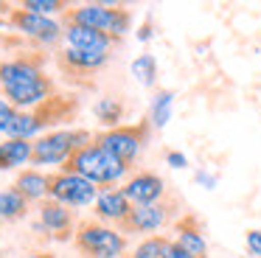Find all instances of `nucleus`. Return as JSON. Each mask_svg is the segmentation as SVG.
I'll return each mask as SVG.
<instances>
[{"instance_id": "obj_24", "label": "nucleus", "mask_w": 261, "mask_h": 258, "mask_svg": "<svg viewBox=\"0 0 261 258\" xmlns=\"http://www.w3.org/2000/svg\"><path fill=\"white\" fill-rule=\"evenodd\" d=\"M171 244V239H166V236H146V239L141 241V244L135 247V252H132V258H163L166 247Z\"/></svg>"}, {"instance_id": "obj_29", "label": "nucleus", "mask_w": 261, "mask_h": 258, "mask_svg": "<svg viewBox=\"0 0 261 258\" xmlns=\"http://www.w3.org/2000/svg\"><path fill=\"white\" fill-rule=\"evenodd\" d=\"M166 166H171V168H186V166H188V157L182 154V151H177V149H169V151H166Z\"/></svg>"}, {"instance_id": "obj_31", "label": "nucleus", "mask_w": 261, "mask_h": 258, "mask_svg": "<svg viewBox=\"0 0 261 258\" xmlns=\"http://www.w3.org/2000/svg\"><path fill=\"white\" fill-rule=\"evenodd\" d=\"M29 258H57V255H51V252H42V250H40V252H31Z\"/></svg>"}, {"instance_id": "obj_27", "label": "nucleus", "mask_w": 261, "mask_h": 258, "mask_svg": "<svg viewBox=\"0 0 261 258\" xmlns=\"http://www.w3.org/2000/svg\"><path fill=\"white\" fill-rule=\"evenodd\" d=\"M14 115H17V110H14L6 98H0V135H6V129H9V123L14 121Z\"/></svg>"}, {"instance_id": "obj_25", "label": "nucleus", "mask_w": 261, "mask_h": 258, "mask_svg": "<svg viewBox=\"0 0 261 258\" xmlns=\"http://www.w3.org/2000/svg\"><path fill=\"white\" fill-rule=\"evenodd\" d=\"M20 9L31 11V14H40V17H48V14H59V11L65 14L70 6L62 3V0H23Z\"/></svg>"}, {"instance_id": "obj_6", "label": "nucleus", "mask_w": 261, "mask_h": 258, "mask_svg": "<svg viewBox=\"0 0 261 258\" xmlns=\"http://www.w3.org/2000/svg\"><path fill=\"white\" fill-rule=\"evenodd\" d=\"M149 132H152V123L149 118H143L141 123H129V126H115V129H104V132L96 135V143L101 146L104 151H110L113 157H118L124 166L132 168V163L141 157L143 146L149 140Z\"/></svg>"}, {"instance_id": "obj_4", "label": "nucleus", "mask_w": 261, "mask_h": 258, "mask_svg": "<svg viewBox=\"0 0 261 258\" xmlns=\"http://www.w3.org/2000/svg\"><path fill=\"white\" fill-rule=\"evenodd\" d=\"M96 135L87 129H57V132L40 135L34 140V151H31V163L34 166H65L79 149L90 146Z\"/></svg>"}, {"instance_id": "obj_13", "label": "nucleus", "mask_w": 261, "mask_h": 258, "mask_svg": "<svg viewBox=\"0 0 261 258\" xmlns=\"http://www.w3.org/2000/svg\"><path fill=\"white\" fill-rule=\"evenodd\" d=\"M40 224L57 241H68L70 236H76L73 211H70L68 205H62V202H57V199H42L40 202Z\"/></svg>"}, {"instance_id": "obj_12", "label": "nucleus", "mask_w": 261, "mask_h": 258, "mask_svg": "<svg viewBox=\"0 0 261 258\" xmlns=\"http://www.w3.org/2000/svg\"><path fill=\"white\" fill-rule=\"evenodd\" d=\"M51 95H54V82L48 76H40V79H34V82L14 84V87H3V98L20 112L34 110V107H40L42 101H48Z\"/></svg>"}, {"instance_id": "obj_33", "label": "nucleus", "mask_w": 261, "mask_h": 258, "mask_svg": "<svg viewBox=\"0 0 261 258\" xmlns=\"http://www.w3.org/2000/svg\"><path fill=\"white\" fill-rule=\"evenodd\" d=\"M126 258H132V255H126Z\"/></svg>"}, {"instance_id": "obj_5", "label": "nucleus", "mask_w": 261, "mask_h": 258, "mask_svg": "<svg viewBox=\"0 0 261 258\" xmlns=\"http://www.w3.org/2000/svg\"><path fill=\"white\" fill-rule=\"evenodd\" d=\"M73 244L85 258H124L126 236L118 227L101 224L96 219H85L76 224Z\"/></svg>"}, {"instance_id": "obj_10", "label": "nucleus", "mask_w": 261, "mask_h": 258, "mask_svg": "<svg viewBox=\"0 0 261 258\" xmlns=\"http://www.w3.org/2000/svg\"><path fill=\"white\" fill-rule=\"evenodd\" d=\"M124 196L132 202V208L141 205H158L166 196V179L154 171H138L124 183Z\"/></svg>"}, {"instance_id": "obj_7", "label": "nucleus", "mask_w": 261, "mask_h": 258, "mask_svg": "<svg viewBox=\"0 0 261 258\" xmlns=\"http://www.w3.org/2000/svg\"><path fill=\"white\" fill-rule=\"evenodd\" d=\"M98 194L101 191L93 183H87L85 177H79V174H68V171L51 174L48 199H57L68 208H87V205H96Z\"/></svg>"}, {"instance_id": "obj_32", "label": "nucleus", "mask_w": 261, "mask_h": 258, "mask_svg": "<svg viewBox=\"0 0 261 258\" xmlns=\"http://www.w3.org/2000/svg\"><path fill=\"white\" fill-rule=\"evenodd\" d=\"M3 11H9V14H12V6H9V3H3V0H0V14H3Z\"/></svg>"}, {"instance_id": "obj_30", "label": "nucleus", "mask_w": 261, "mask_h": 258, "mask_svg": "<svg viewBox=\"0 0 261 258\" xmlns=\"http://www.w3.org/2000/svg\"><path fill=\"white\" fill-rule=\"evenodd\" d=\"M194 183H199L202 188L214 191V188H216V174H211V171H197V174H194Z\"/></svg>"}, {"instance_id": "obj_14", "label": "nucleus", "mask_w": 261, "mask_h": 258, "mask_svg": "<svg viewBox=\"0 0 261 258\" xmlns=\"http://www.w3.org/2000/svg\"><path fill=\"white\" fill-rule=\"evenodd\" d=\"M110 62V54L104 50H79V48H65L59 54V67L68 76H90L98 73Z\"/></svg>"}, {"instance_id": "obj_1", "label": "nucleus", "mask_w": 261, "mask_h": 258, "mask_svg": "<svg viewBox=\"0 0 261 258\" xmlns=\"http://www.w3.org/2000/svg\"><path fill=\"white\" fill-rule=\"evenodd\" d=\"M62 171L79 174V177H85L87 183H93L96 188L107 191V188H115V185L129 174V166H124L118 157H113L110 151H104L101 146L93 140L90 146L79 149L68 163H65Z\"/></svg>"}, {"instance_id": "obj_17", "label": "nucleus", "mask_w": 261, "mask_h": 258, "mask_svg": "<svg viewBox=\"0 0 261 258\" xmlns=\"http://www.w3.org/2000/svg\"><path fill=\"white\" fill-rule=\"evenodd\" d=\"M65 42H68V48H79V50H104V54H110L113 42H118V39H113L110 34H104V31H96V28L65 25Z\"/></svg>"}, {"instance_id": "obj_18", "label": "nucleus", "mask_w": 261, "mask_h": 258, "mask_svg": "<svg viewBox=\"0 0 261 258\" xmlns=\"http://www.w3.org/2000/svg\"><path fill=\"white\" fill-rule=\"evenodd\" d=\"M12 188H17L29 202H42L48 199V188H51V174H42L37 168H25L17 174Z\"/></svg>"}, {"instance_id": "obj_19", "label": "nucleus", "mask_w": 261, "mask_h": 258, "mask_svg": "<svg viewBox=\"0 0 261 258\" xmlns=\"http://www.w3.org/2000/svg\"><path fill=\"white\" fill-rule=\"evenodd\" d=\"M31 151H34V143L23 138H6L0 143V171H12L17 166H25L31 163Z\"/></svg>"}, {"instance_id": "obj_28", "label": "nucleus", "mask_w": 261, "mask_h": 258, "mask_svg": "<svg viewBox=\"0 0 261 258\" xmlns=\"http://www.w3.org/2000/svg\"><path fill=\"white\" fill-rule=\"evenodd\" d=\"M135 39H138V42H152V39H154V22H152V17H146V20L138 25Z\"/></svg>"}, {"instance_id": "obj_15", "label": "nucleus", "mask_w": 261, "mask_h": 258, "mask_svg": "<svg viewBox=\"0 0 261 258\" xmlns=\"http://www.w3.org/2000/svg\"><path fill=\"white\" fill-rule=\"evenodd\" d=\"M174 244H180L194 258H208V239H205V230L194 213H186L174 224Z\"/></svg>"}, {"instance_id": "obj_11", "label": "nucleus", "mask_w": 261, "mask_h": 258, "mask_svg": "<svg viewBox=\"0 0 261 258\" xmlns=\"http://www.w3.org/2000/svg\"><path fill=\"white\" fill-rule=\"evenodd\" d=\"M42 67H45V54H23V56L0 62V90L45 76Z\"/></svg>"}, {"instance_id": "obj_23", "label": "nucleus", "mask_w": 261, "mask_h": 258, "mask_svg": "<svg viewBox=\"0 0 261 258\" xmlns=\"http://www.w3.org/2000/svg\"><path fill=\"white\" fill-rule=\"evenodd\" d=\"M129 70L143 87H154V84H158V59H154L152 54H141L138 59H132Z\"/></svg>"}, {"instance_id": "obj_16", "label": "nucleus", "mask_w": 261, "mask_h": 258, "mask_svg": "<svg viewBox=\"0 0 261 258\" xmlns=\"http://www.w3.org/2000/svg\"><path fill=\"white\" fill-rule=\"evenodd\" d=\"M93 208H96V216L104 219V222H113V227H118V224L132 213V202L124 196V191H121V188L101 191Z\"/></svg>"}, {"instance_id": "obj_9", "label": "nucleus", "mask_w": 261, "mask_h": 258, "mask_svg": "<svg viewBox=\"0 0 261 258\" xmlns=\"http://www.w3.org/2000/svg\"><path fill=\"white\" fill-rule=\"evenodd\" d=\"M171 211H174V208H171L169 202L132 208V213L118 224V230H121L124 236H126V233H149V236H158V230L169 224Z\"/></svg>"}, {"instance_id": "obj_26", "label": "nucleus", "mask_w": 261, "mask_h": 258, "mask_svg": "<svg viewBox=\"0 0 261 258\" xmlns=\"http://www.w3.org/2000/svg\"><path fill=\"white\" fill-rule=\"evenodd\" d=\"M244 250L250 258H261V230H247L244 233Z\"/></svg>"}, {"instance_id": "obj_8", "label": "nucleus", "mask_w": 261, "mask_h": 258, "mask_svg": "<svg viewBox=\"0 0 261 258\" xmlns=\"http://www.w3.org/2000/svg\"><path fill=\"white\" fill-rule=\"evenodd\" d=\"M9 22H12L20 34L37 39L40 45H57L59 39L65 37L62 25H59L57 20H51V17H40V14H31V11L20 9V6H17V9H12Z\"/></svg>"}, {"instance_id": "obj_20", "label": "nucleus", "mask_w": 261, "mask_h": 258, "mask_svg": "<svg viewBox=\"0 0 261 258\" xmlns=\"http://www.w3.org/2000/svg\"><path fill=\"white\" fill-rule=\"evenodd\" d=\"M171 110H174V90H158L152 95V107H149L152 129H163L171 121Z\"/></svg>"}, {"instance_id": "obj_22", "label": "nucleus", "mask_w": 261, "mask_h": 258, "mask_svg": "<svg viewBox=\"0 0 261 258\" xmlns=\"http://www.w3.org/2000/svg\"><path fill=\"white\" fill-rule=\"evenodd\" d=\"M93 112H96V118L104 123L107 129H115V126H124V104H121L118 98H113V95H104V98L96 101V107H93Z\"/></svg>"}, {"instance_id": "obj_21", "label": "nucleus", "mask_w": 261, "mask_h": 258, "mask_svg": "<svg viewBox=\"0 0 261 258\" xmlns=\"http://www.w3.org/2000/svg\"><path fill=\"white\" fill-rule=\"evenodd\" d=\"M29 213V199L20 194L17 188H6L0 191V219L6 222H17Z\"/></svg>"}, {"instance_id": "obj_2", "label": "nucleus", "mask_w": 261, "mask_h": 258, "mask_svg": "<svg viewBox=\"0 0 261 258\" xmlns=\"http://www.w3.org/2000/svg\"><path fill=\"white\" fill-rule=\"evenodd\" d=\"M79 112V101L70 98V95H51L48 101H42L40 107H34V110H25L14 115V121L9 123L6 129V138H34V135H40L42 129L48 126H57V123L62 121H70V118Z\"/></svg>"}, {"instance_id": "obj_3", "label": "nucleus", "mask_w": 261, "mask_h": 258, "mask_svg": "<svg viewBox=\"0 0 261 258\" xmlns=\"http://www.w3.org/2000/svg\"><path fill=\"white\" fill-rule=\"evenodd\" d=\"M65 25H85L110 34L113 39H124L132 31V11L110 3H82L65 11Z\"/></svg>"}]
</instances>
